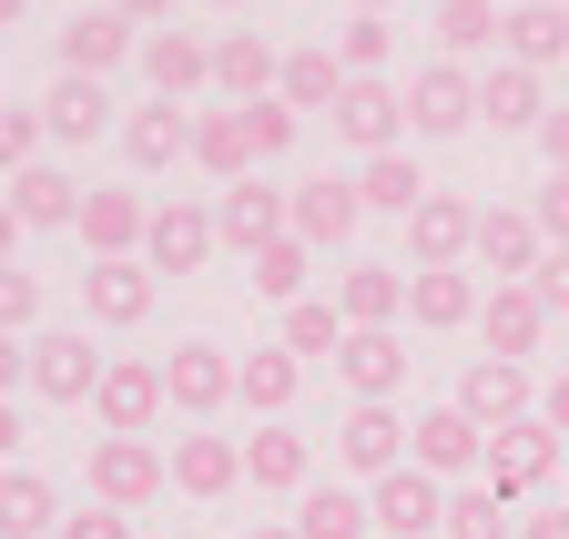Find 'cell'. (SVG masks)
<instances>
[{"label":"cell","mask_w":569,"mask_h":539,"mask_svg":"<svg viewBox=\"0 0 569 539\" xmlns=\"http://www.w3.org/2000/svg\"><path fill=\"white\" fill-rule=\"evenodd\" d=\"M213 234H224V244L254 264L264 244H284V234H296V183H264V173L224 183V193H213Z\"/></svg>","instance_id":"obj_1"},{"label":"cell","mask_w":569,"mask_h":539,"mask_svg":"<svg viewBox=\"0 0 569 539\" xmlns=\"http://www.w3.org/2000/svg\"><path fill=\"white\" fill-rule=\"evenodd\" d=\"M173 489V448L153 438H92V499L102 509H153Z\"/></svg>","instance_id":"obj_2"},{"label":"cell","mask_w":569,"mask_h":539,"mask_svg":"<svg viewBox=\"0 0 569 539\" xmlns=\"http://www.w3.org/2000/svg\"><path fill=\"white\" fill-rule=\"evenodd\" d=\"M102 367L112 357H92L82 326H41L31 336V397H51V408H92V397H102Z\"/></svg>","instance_id":"obj_3"},{"label":"cell","mask_w":569,"mask_h":539,"mask_svg":"<svg viewBox=\"0 0 569 539\" xmlns=\"http://www.w3.org/2000/svg\"><path fill=\"white\" fill-rule=\"evenodd\" d=\"M478 122V72L468 61H417V82H407V132L417 143H448V132Z\"/></svg>","instance_id":"obj_4"},{"label":"cell","mask_w":569,"mask_h":539,"mask_svg":"<svg viewBox=\"0 0 569 539\" xmlns=\"http://www.w3.org/2000/svg\"><path fill=\"white\" fill-rule=\"evenodd\" d=\"M173 408V387H163V367L153 357H112L102 367V397H92V418H102V438H153V418Z\"/></svg>","instance_id":"obj_5"},{"label":"cell","mask_w":569,"mask_h":539,"mask_svg":"<svg viewBox=\"0 0 569 539\" xmlns=\"http://www.w3.org/2000/svg\"><path fill=\"white\" fill-rule=\"evenodd\" d=\"M559 448H569V438H559L549 418H519V428H498V438H488V468H478V479H488L498 499H529V489L559 479Z\"/></svg>","instance_id":"obj_6"},{"label":"cell","mask_w":569,"mask_h":539,"mask_svg":"<svg viewBox=\"0 0 569 539\" xmlns=\"http://www.w3.org/2000/svg\"><path fill=\"white\" fill-rule=\"evenodd\" d=\"M336 377H346L356 408H397V387H407V336H397V326H346Z\"/></svg>","instance_id":"obj_7"},{"label":"cell","mask_w":569,"mask_h":539,"mask_svg":"<svg viewBox=\"0 0 569 539\" xmlns=\"http://www.w3.org/2000/svg\"><path fill=\"white\" fill-rule=\"evenodd\" d=\"M163 387H173V408L193 418V428H213V408H234V387H244V357H224V347H173L163 357Z\"/></svg>","instance_id":"obj_8"},{"label":"cell","mask_w":569,"mask_h":539,"mask_svg":"<svg viewBox=\"0 0 569 539\" xmlns=\"http://www.w3.org/2000/svg\"><path fill=\"white\" fill-rule=\"evenodd\" d=\"M478 214L488 204H468V193H427L407 214V276L417 264H478Z\"/></svg>","instance_id":"obj_9"},{"label":"cell","mask_w":569,"mask_h":539,"mask_svg":"<svg viewBox=\"0 0 569 539\" xmlns=\"http://www.w3.org/2000/svg\"><path fill=\"white\" fill-rule=\"evenodd\" d=\"M458 408L498 438V428H519V418H539V377L529 367H509V357H468V377H458Z\"/></svg>","instance_id":"obj_10"},{"label":"cell","mask_w":569,"mask_h":539,"mask_svg":"<svg viewBox=\"0 0 569 539\" xmlns=\"http://www.w3.org/2000/svg\"><path fill=\"white\" fill-rule=\"evenodd\" d=\"M539 254H549V234H539L529 204H488V214H478V276H488V286H529Z\"/></svg>","instance_id":"obj_11"},{"label":"cell","mask_w":569,"mask_h":539,"mask_svg":"<svg viewBox=\"0 0 569 539\" xmlns=\"http://www.w3.org/2000/svg\"><path fill=\"white\" fill-rule=\"evenodd\" d=\"M488 286H478V264H417L407 276V326L417 336H448V326H478Z\"/></svg>","instance_id":"obj_12"},{"label":"cell","mask_w":569,"mask_h":539,"mask_svg":"<svg viewBox=\"0 0 569 539\" xmlns=\"http://www.w3.org/2000/svg\"><path fill=\"white\" fill-rule=\"evenodd\" d=\"M417 468H427V479H448V489H468L478 468H488V428H478V418L458 408V397L417 418Z\"/></svg>","instance_id":"obj_13"},{"label":"cell","mask_w":569,"mask_h":539,"mask_svg":"<svg viewBox=\"0 0 569 539\" xmlns=\"http://www.w3.org/2000/svg\"><path fill=\"white\" fill-rule=\"evenodd\" d=\"M549 326H559V316H549L529 286H488V306H478V347L509 357V367H529V357L549 347Z\"/></svg>","instance_id":"obj_14"},{"label":"cell","mask_w":569,"mask_h":539,"mask_svg":"<svg viewBox=\"0 0 569 539\" xmlns=\"http://www.w3.org/2000/svg\"><path fill=\"white\" fill-rule=\"evenodd\" d=\"M122 61H142V31H132L122 11H71V21H61V72L112 82Z\"/></svg>","instance_id":"obj_15"},{"label":"cell","mask_w":569,"mask_h":539,"mask_svg":"<svg viewBox=\"0 0 569 539\" xmlns=\"http://www.w3.org/2000/svg\"><path fill=\"white\" fill-rule=\"evenodd\" d=\"M407 438H417V428H407L397 408H346V428H336V468L377 489L387 468H407Z\"/></svg>","instance_id":"obj_16"},{"label":"cell","mask_w":569,"mask_h":539,"mask_svg":"<svg viewBox=\"0 0 569 539\" xmlns=\"http://www.w3.org/2000/svg\"><path fill=\"white\" fill-rule=\"evenodd\" d=\"M224 244L213 234V204H193V193H173V204H153V234H142V264L153 276H193V264Z\"/></svg>","instance_id":"obj_17"},{"label":"cell","mask_w":569,"mask_h":539,"mask_svg":"<svg viewBox=\"0 0 569 539\" xmlns=\"http://www.w3.org/2000/svg\"><path fill=\"white\" fill-rule=\"evenodd\" d=\"M367 509H377V529L427 539V529H448V479H427V468L407 458V468H387V479L367 489Z\"/></svg>","instance_id":"obj_18"},{"label":"cell","mask_w":569,"mask_h":539,"mask_svg":"<svg viewBox=\"0 0 569 539\" xmlns=\"http://www.w3.org/2000/svg\"><path fill=\"white\" fill-rule=\"evenodd\" d=\"M173 489H183V499H234V489H244V438L183 428V438H173Z\"/></svg>","instance_id":"obj_19"},{"label":"cell","mask_w":569,"mask_h":539,"mask_svg":"<svg viewBox=\"0 0 569 539\" xmlns=\"http://www.w3.org/2000/svg\"><path fill=\"white\" fill-rule=\"evenodd\" d=\"M336 132H346L367 163H377V153H407V92H397V82H346Z\"/></svg>","instance_id":"obj_20"},{"label":"cell","mask_w":569,"mask_h":539,"mask_svg":"<svg viewBox=\"0 0 569 539\" xmlns=\"http://www.w3.org/2000/svg\"><path fill=\"white\" fill-rule=\"evenodd\" d=\"M356 224H367V193H356V173H316V183H296V244L336 254Z\"/></svg>","instance_id":"obj_21"},{"label":"cell","mask_w":569,"mask_h":539,"mask_svg":"<svg viewBox=\"0 0 569 539\" xmlns=\"http://www.w3.org/2000/svg\"><path fill=\"white\" fill-rule=\"evenodd\" d=\"M244 479H254L264 499H306V489H316V448L284 428V418H264V428L244 438Z\"/></svg>","instance_id":"obj_22"},{"label":"cell","mask_w":569,"mask_h":539,"mask_svg":"<svg viewBox=\"0 0 569 539\" xmlns=\"http://www.w3.org/2000/svg\"><path fill=\"white\" fill-rule=\"evenodd\" d=\"M142 72H153V102H193L213 82V41L163 21V31H142Z\"/></svg>","instance_id":"obj_23"},{"label":"cell","mask_w":569,"mask_h":539,"mask_svg":"<svg viewBox=\"0 0 569 539\" xmlns=\"http://www.w3.org/2000/svg\"><path fill=\"white\" fill-rule=\"evenodd\" d=\"M122 163H132V173L193 163V112H183V102H142V112H122Z\"/></svg>","instance_id":"obj_24"},{"label":"cell","mask_w":569,"mask_h":539,"mask_svg":"<svg viewBox=\"0 0 569 539\" xmlns=\"http://www.w3.org/2000/svg\"><path fill=\"white\" fill-rule=\"evenodd\" d=\"M41 132H51V143H102V132H112V82H82V72H61L41 102Z\"/></svg>","instance_id":"obj_25"},{"label":"cell","mask_w":569,"mask_h":539,"mask_svg":"<svg viewBox=\"0 0 569 539\" xmlns=\"http://www.w3.org/2000/svg\"><path fill=\"white\" fill-rule=\"evenodd\" d=\"M82 306H92V326H142L153 316V264L142 254H102L82 276Z\"/></svg>","instance_id":"obj_26"},{"label":"cell","mask_w":569,"mask_h":539,"mask_svg":"<svg viewBox=\"0 0 569 539\" xmlns=\"http://www.w3.org/2000/svg\"><path fill=\"white\" fill-rule=\"evenodd\" d=\"M92 244V264L102 254H142V234H153V204H142V193H112V183H92L82 193V224H71Z\"/></svg>","instance_id":"obj_27"},{"label":"cell","mask_w":569,"mask_h":539,"mask_svg":"<svg viewBox=\"0 0 569 539\" xmlns=\"http://www.w3.org/2000/svg\"><path fill=\"white\" fill-rule=\"evenodd\" d=\"M274 82H284V51L264 31H224V41H213V92H224V102H264Z\"/></svg>","instance_id":"obj_28"},{"label":"cell","mask_w":569,"mask_h":539,"mask_svg":"<svg viewBox=\"0 0 569 539\" xmlns=\"http://www.w3.org/2000/svg\"><path fill=\"white\" fill-rule=\"evenodd\" d=\"M478 122H498V132H539V122H549V82L519 72V61H488V72H478Z\"/></svg>","instance_id":"obj_29"},{"label":"cell","mask_w":569,"mask_h":539,"mask_svg":"<svg viewBox=\"0 0 569 539\" xmlns=\"http://www.w3.org/2000/svg\"><path fill=\"white\" fill-rule=\"evenodd\" d=\"M498 61H519V72H549V61H569V11H559V0H519L509 31H498Z\"/></svg>","instance_id":"obj_30"},{"label":"cell","mask_w":569,"mask_h":539,"mask_svg":"<svg viewBox=\"0 0 569 539\" xmlns=\"http://www.w3.org/2000/svg\"><path fill=\"white\" fill-rule=\"evenodd\" d=\"M336 306H346V326H407V264H346Z\"/></svg>","instance_id":"obj_31"},{"label":"cell","mask_w":569,"mask_h":539,"mask_svg":"<svg viewBox=\"0 0 569 539\" xmlns=\"http://www.w3.org/2000/svg\"><path fill=\"white\" fill-rule=\"evenodd\" d=\"M274 92L296 102V112H336V102H346V61H336V41H296Z\"/></svg>","instance_id":"obj_32"},{"label":"cell","mask_w":569,"mask_h":539,"mask_svg":"<svg viewBox=\"0 0 569 539\" xmlns=\"http://www.w3.org/2000/svg\"><path fill=\"white\" fill-rule=\"evenodd\" d=\"M367 529H377L367 489H336V479H316V489L296 499V539H367Z\"/></svg>","instance_id":"obj_33"},{"label":"cell","mask_w":569,"mask_h":539,"mask_svg":"<svg viewBox=\"0 0 569 539\" xmlns=\"http://www.w3.org/2000/svg\"><path fill=\"white\" fill-rule=\"evenodd\" d=\"M193 163H203L213 183L264 173V163H254V143H244V112H234V102H224V112H193Z\"/></svg>","instance_id":"obj_34"},{"label":"cell","mask_w":569,"mask_h":539,"mask_svg":"<svg viewBox=\"0 0 569 539\" xmlns=\"http://www.w3.org/2000/svg\"><path fill=\"white\" fill-rule=\"evenodd\" d=\"M41 529H61V489L41 468H0V539H41Z\"/></svg>","instance_id":"obj_35"},{"label":"cell","mask_w":569,"mask_h":539,"mask_svg":"<svg viewBox=\"0 0 569 539\" xmlns=\"http://www.w3.org/2000/svg\"><path fill=\"white\" fill-rule=\"evenodd\" d=\"M11 204H21L31 234H51V224H82V183H71L61 163H31V173L11 183Z\"/></svg>","instance_id":"obj_36"},{"label":"cell","mask_w":569,"mask_h":539,"mask_svg":"<svg viewBox=\"0 0 569 539\" xmlns=\"http://www.w3.org/2000/svg\"><path fill=\"white\" fill-rule=\"evenodd\" d=\"M296 387H306V357H284V347H254L234 397H244V408H254V428H264V418H284V408H296Z\"/></svg>","instance_id":"obj_37"},{"label":"cell","mask_w":569,"mask_h":539,"mask_svg":"<svg viewBox=\"0 0 569 539\" xmlns=\"http://www.w3.org/2000/svg\"><path fill=\"white\" fill-rule=\"evenodd\" d=\"M498 31H509V11H498V0H438V61L498 51Z\"/></svg>","instance_id":"obj_38"},{"label":"cell","mask_w":569,"mask_h":539,"mask_svg":"<svg viewBox=\"0 0 569 539\" xmlns=\"http://www.w3.org/2000/svg\"><path fill=\"white\" fill-rule=\"evenodd\" d=\"M356 193H367V214H417L427 204V193H438V183H427L407 153H377L367 173H356Z\"/></svg>","instance_id":"obj_39"},{"label":"cell","mask_w":569,"mask_h":539,"mask_svg":"<svg viewBox=\"0 0 569 539\" xmlns=\"http://www.w3.org/2000/svg\"><path fill=\"white\" fill-rule=\"evenodd\" d=\"M438 539H519V519H509V499L488 479H468V489H448V529Z\"/></svg>","instance_id":"obj_40"},{"label":"cell","mask_w":569,"mask_h":539,"mask_svg":"<svg viewBox=\"0 0 569 539\" xmlns=\"http://www.w3.org/2000/svg\"><path fill=\"white\" fill-rule=\"evenodd\" d=\"M284 357H336L346 347V306L336 296H306V306H284V336H274Z\"/></svg>","instance_id":"obj_41"},{"label":"cell","mask_w":569,"mask_h":539,"mask_svg":"<svg viewBox=\"0 0 569 539\" xmlns=\"http://www.w3.org/2000/svg\"><path fill=\"white\" fill-rule=\"evenodd\" d=\"M306 276H316V244H296V234L254 254V296L264 306H306Z\"/></svg>","instance_id":"obj_42"},{"label":"cell","mask_w":569,"mask_h":539,"mask_svg":"<svg viewBox=\"0 0 569 539\" xmlns=\"http://www.w3.org/2000/svg\"><path fill=\"white\" fill-rule=\"evenodd\" d=\"M387 51H397V21H377V11H356V21L336 31V61H346V82H387Z\"/></svg>","instance_id":"obj_43"},{"label":"cell","mask_w":569,"mask_h":539,"mask_svg":"<svg viewBox=\"0 0 569 539\" xmlns=\"http://www.w3.org/2000/svg\"><path fill=\"white\" fill-rule=\"evenodd\" d=\"M234 112H244V143H254V163H274L284 143H296V122H306L284 92H264V102H234Z\"/></svg>","instance_id":"obj_44"},{"label":"cell","mask_w":569,"mask_h":539,"mask_svg":"<svg viewBox=\"0 0 569 539\" xmlns=\"http://www.w3.org/2000/svg\"><path fill=\"white\" fill-rule=\"evenodd\" d=\"M41 143H51L41 112H0V183H21V173L41 163Z\"/></svg>","instance_id":"obj_45"},{"label":"cell","mask_w":569,"mask_h":539,"mask_svg":"<svg viewBox=\"0 0 569 539\" xmlns=\"http://www.w3.org/2000/svg\"><path fill=\"white\" fill-rule=\"evenodd\" d=\"M31 316H41V276L0 264V336H31Z\"/></svg>","instance_id":"obj_46"},{"label":"cell","mask_w":569,"mask_h":539,"mask_svg":"<svg viewBox=\"0 0 569 539\" xmlns=\"http://www.w3.org/2000/svg\"><path fill=\"white\" fill-rule=\"evenodd\" d=\"M51 539H132V509H102V499H92V509H71Z\"/></svg>","instance_id":"obj_47"},{"label":"cell","mask_w":569,"mask_h":539,"mask_svg":"<svg viewBox=\"0 0 569 539\" xmlns=\"http://www.w3.org/2000/svg\"><path fill=\"white\" fill-rule=\"evenodd\" d=\"M529 296H539V306H549V316L569 326V244H549V254H539V276H529Z\"/></svg>","instance_id":"obj_48"},{"label":"cell","mask_w":569,"mask_h":539,"mask_svg":"<svg viewBox=\"0 0 569 539\" xmlns=\"http://www.w3.org/2000/svg\"><path fill=\"white\" fill-rule=\"evenodd\" d=\"M529 214H539V234H549V244H569V173H549V183L529 193Z\"/></svg>","instance_id":"obj_49"},{"label":"cell","mask_w":569,"mask_h":539,"mask_svg":"<svg viewBox=\"0 0 569 539\" xmlns=\"http://www.w3.org/2000/svg\"><path fill=\"white\" fill-rule=\"evenodd\" d=\"M31 387V336H0V397Z\"/></svg>","instance_id":"obj_50"},{"label":"cell","mask_w":569,"mask_h":539,"mask_svg":"<svg viewBox=\"0 0 569 539\" xmlns=\"http://www.w3.org/2000/svg\"><path fill=\"white\" fill-rule=\"evenodd\" d=\"M539 153H549V173H569V112H549V122H539Z\"/></svg>","instance_id":"obj_51"},{"label":"cell","mask_w":569,"mask_h":539,"mask_svg":"<svg viewBox=\"0 0 569 539\" xmlns=\"http://www.w3.org/2000/svg\"><path fill=\"white\" fill-rule=\"evenodd\" d=\"M539 418H549V428H559V438H569V367H559V377H549V387H539Z\"/></svg>","instance_id":"obj_52"},{"label":"cell","mask_w":569,"mask_h":539,"mask_svg":"<svg viewBox=\"0 0 569 539\" xmlns=\"http://www.w3.org/2000/svg\"><path fill=\"white\" fill-rule=\"evenodd\" d=\"M112 11H122L132 31H163V21H173V0H112Z\"/></svg>","instance_id":"obj_53"},{"label":"cell","mask_w":569,"mask_h":539,"mask_svg":"<svg viewBox=\"0 0 569 539\" xmlns=\"http://www.w3.org/2000/svg\"><path fill=\"white\" fill-rule=\"evenodd\" d=\"M519 539H569V509H529V519H519Z\"/></svg>","instance_id":"obj_54"},{"label":"cell","mask_w":569,"mask_h":539,"mask_svg":"<svg viewBox=\"0 0 569 539\" xmlns=\"http://www.w3.org/2000/svg\"><path fill=\"white\" fill-rule=\"evenodd\" d=\"M0 468H21V408L0 397Z\"/></svg>","instance_id":"obj_55"},{"label":"cell","mask_w":569,"mask_h":539,"mask_svg":"<svg viewBox=\"0 0 569 539\" xmlns=\"http://www.w3.org/2000/svg\"><path fill=\"white\" fill-rule=\"evenodd\" d=\"M21 234H31V224H21V204H11V193H0V264H21V254H11Z\"/></svg>","instance_id":"obj_56"},{"label":"cell","mask_w":569,"mask_h":539,"mask_svg":"<svg viewBox=\"0 0 569 539\" xmlns=\"http://www.w3.org/2000/svg\"><path fill=\"white\" fill-rule=\"evenodd\" d=\"M244 539H296V519H254V529H244Z\"/></svg>","instance_id":"obj_57"},{"label":"cell","mask_w":569,"mask_h":539,"mask_svg":"<svg viewBox=\"0 0 569 539\" xmlns=\"http://www.w3.org/2000/svg\"><path fill=\"white\" fill-rule=\"evenodd\" d=\"M21 11H31V0H0V31H11V21H21Z\"/></svg>","instance_id":"obj_58"},{"label":"cell","mask_w":569,"mask_h":539,"mask_svg":"<svg viewBox=\"0 0 569 539\" xmlns=\"http://www.w3.org/2000/svg\"><path fill=\"white\" fill-rule=\"evenodd\" d=\"M356 11H377V21H387V11H397V0H356Z\"/></svg>","instance_id":"obj_59"},{"label":"cell","mask_w":569,"mask_h":539,"mask_svg":"<svg viewBox=\"0 0 569 539\" xmlns=\"http://www.w3.org/2000/svg\"><path fill=\"white\" fill-rule=\"evenodd\" d=\"M203 11H244V0H203Z\"/></svg>","instance_id":"obj_60"},{"label":"cell","mask_w":569,"mask_h":539,"mask_svg":"<svg viewBox=\"0 0 569 539\" xmlns=\"http://www.w3.org/2000/svg\"><path fill=\"white\" fill-rule=\"evenodd\" d=\"M559 336H569V326H559Z\"/></svg>","instance_id":"obj_61"}]
</instances>
